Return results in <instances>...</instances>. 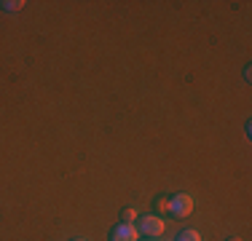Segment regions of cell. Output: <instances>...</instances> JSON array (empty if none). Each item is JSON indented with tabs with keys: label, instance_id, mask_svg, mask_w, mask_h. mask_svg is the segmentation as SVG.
Listing matches in <instances>:
<instances>
[{
	"label": "cell",
	"instance_id": "1",
	"mask_svg": "<svg viewBox=\"0 0 252 241\" xmlns=\"http://www.w3.org/2000/svg\"><path fill=\"white\" fill-rule=\"evenodd\" d=\"M193 209H196V198L190 193H175V196L166 198V212L175 217H188L193 214Z\"/></svg>",
	"mask_w": 252,
	"mask_h": 241
},
{
	"label": "cell",
	"instance_id": "2",
	"mask_svg": "<svg viewBox=\"0 0 252 241\" xmlns=\"http://www.w3.org/2000/svg\"><path fill=\"white\" fill-rule=\"evenodd\" d=\"M137 231H140L142 239H158L161 233L166 231V222L161 220L158 214H148V217H142V220L137 222Z\"/></svg>",
	"mask_w": 252,
	"mask_h": 241
},
{
	"label": "cell",
	"instance_id": "3",
	"mask_svg": "<svg viewBox=\"0 0 252 241\" xmlns=\"http://www.w3.org/2000/svg\"><path fill=\"white\" fill-rule=\"evenodd\" d=\"M140 239L142 236L137 231V225H126V222H118L110 233V241H140Z\"/></svg>",
	"mask_w": 252,
	"mask_h": 241
},
{
	"label": "cell",
	"instance_id": "4",
	"mask_svg": "<svg viewBox=\"0 0 252 241\" xmlns=\"http://www.w3.org/2000/svg\"><path fill=\"white\" fill-rule=\"evenodd\" d=\"M25 0H0V8L5 11V14H16V11H22L25 8Z\"/></svg>",
	"mask_w": 252,
	"mask_h": 241
},
{
	"label": "cell",
	"instance_id": "5",
	"mask_svg": "<svg viewBox=\"0 0 252 241\" xmlns=\"http://www.w3.org/2000/svg\"><path fill=\"white\" fill-rule=\"evenodd\" d=\"M175 241H201V233H199V231H193V228H185V231L180 233Z\"/></svg>",
	"mask_w": 252,
	"mask_h": 241
},
{
	"label": "cell",
	"instance_id": "6",
	"mask_svg": "<svg viewBox=\"0 0 252 241\" xmlns=\"http://www.w3.org/2000/svg\"><path fill=\"white\" fill-rule=\"evenodd\" d=\"M134 220H137V209L134 207L121 209V222H126V225H134Z\"/></svg>",
	"mask_w": 252,
	"mask_h": 241
},
{
	"label": "cell",
	"instance_id": "7",
	"mask_svg": "<svg viewBox=\"0 0 252 241\" xmlns=\"http://www.w3.org/2000/svg\"><path fill=\"white\" fill-rule=\"evenodd\" d=\"M156 209H158V212H166V198H158V201H156Z\"/></svg>",
	"mask_w": 252,
	"mask_h": 241
},
{
	"label": "cell",
	"instance_id": "8",
	"mask_svg": "<svg viewBox=\"0 0 252 241\" xmlns=\"http://www.w3.org/2000/svg\"><path fill=\"white\" fill-rule=\"evenodd\" d=\"M225 241H242V239H239V236H231V239H225Z\"/></svg>",
	"mask_w": 252,
	"mask_h": 241
},
{
	"label": "cell",
	"instance_id": "9",
	"mask_svg": "<svg viewBox=\"0 0 252 241\" xmlns=\"http://www.w3.org/2000/svg\"><path fill=\"white\" fill-rule=\"evenodd\" d=\"M140 241H156V239H140Z\"/></svg>",
	"mask_w": 252,
	"mask_h": 241
},
{
	"label": "cell",
	"instance_id": "10",
	"mask_svg": "<svg viewBox=\"0 0 252 241\" xmlns=\"http://www.w3.org/2000/svg\"><path fill=\"white\" fill-rule=\"evenodd\" d=\"M73 241H89V239H73Z\"/></svg>",
	"mask_w": 252,
	"mask_h": 241
}]
</instances>
